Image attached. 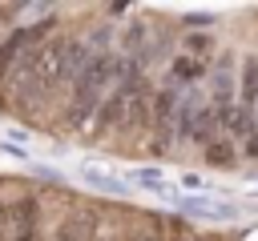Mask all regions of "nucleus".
I'll return each instance as SVG.
<instances>
[{
	"label": "nucleus",
	"mask_w": 258,
	"mask_h": 241,
	"mask_svg": "<svg viewBox=\"0 0 258 241\" xmlns=\"http://www.w3.org/2000/svg\"><path fill=\"white\" fill-rule=\"evenodd\" d=\"M202 153H206V161H210V165H222V169H226V165H234V141H226V137L210 141Z\"/></svg>",
	"instance_id": "8"
},
{
	"label": "nucleus",
	"mask_w": 258,
	"mask_h": 241,
	"mask_svg": "<svg viewBox=\"0 0 258 241\" xmlns=\"http://www.w3.org/2000/svg\"><path fill=\"white\" fill-rule=\"evenodd\" d=\"M56 241H85V237H81V233H73V229H60V233H56Z\"/></svg>",
	"instance_id": "9"
},
{
	"label": "nucleus",
	"mask_w": 258,
	"mask_h": 241,
	"mask_svg": "<svg viewBox=\"0 0 258 241\" xmlns=\"http://www.w3.org/2000/svg\"><path fill=\"white\" fill-rule=\"evenodd\" d=\"M218 120H222V137H226V141H242V145H246V141L258 133V116H254V108H242V104L222 108Z\"/></svg>",
	"instance_id": "4"
},
{
	"label": "nucleus",
	"mask_w": 258,
	"mask_h": 241,
	"mask_svg": "<svg viewBox=\"0 0 258 241\" xmlns=\"http://www.w3.org/2000/svg\"><path fill=\"white\" fill-rule=\"evenodd\" d=\"M234 92H238V72H234V52H222L214 64H210V104L222 112V108H230V104H238L234 100Z\"/></svg>",
	"instance_id": "3"
},
{
	"label": "nucleus",
	"mask_w": 258,
	"mask_h": 241,
	"mask_svg": "<svg viewBox=\"0 0 258 241\" xmlns=\"http://www.w3.org/2000/svg\"><path fill=\"white\" fill-rule=\"evenodd\" d=\"M20 241H36V237H32V233H24V237H20Z\"/></svg>",
	"instance_id": "10"
},
{
	"label": "nucleus",
	"mask_w": 258,
	"mask_h": 241,
	"mask_svg": "<svg viewBox=\"0 0 258 241\" xmlns=\"http://www.w3.org/2000/svg\"><path fill=\"white\" fill-rule=\"evenodd\" d=\"M238 104L242 108H254L258 104V56H246L242 68H238Z\"/></svg>",
	"instance_id": "6"
},
{
	"label": "nucleus",
	"mask_w": 258,
	"mask_h": 241,
	"mask_svg": "<svg viewBox=\"0 0 258 241\" xmlns=\"http://www.w3.org/2000/svg\"><path fill=\"white\" fill-rule=\"evenodd\" d=\"M181 52L210 64V56H214V32H185L181 36Z\"/></svg>",
	"instance_id": "7"
},
{
	"label": "nucleus",
	"mask_w": 258,
	"mask_h": 241,
	"mask_svg": "<svg viewBox=\"0 0 258 241\" xmlns=\"http://www.w3.org/2000/svg\"><path fill=\"white\" fill-rule=\"evenodd\" d=\"M202 76H210V64L206 60H194L185 52L169 60V84H198Z\"/></svg>",
	"instance_id": "5"
},
{
	"label": "nucleus",
	"mask_w": 258,
	"mask_h": 241,
	"mask_svg": "<svg viewBox=\"0 0 258 241\" xmlns=\"http://www.w3.org/2000/svg\"><path fill=\"white\" fill-rule=\"evenodd\" d=\"M121 72H125V60H117L109 48H101V52H93L85 64H81V72H77V80L69 84V100H64V120L69 125H85L89 116H97V108H101V100L109 96V88L121 80Z\"/></svg>",
	"instance_id": "1"
},
{
	"label": "nucleus",
	"mask_w": 258,
	"mask_h": 241,
	"mask_svg": "<svg viewBox=\"0 0 258 241\" xmlns=\"http://www.w3.org/2000/svg\"><path fill=\"white\" fill-rule=\"evenodd\" d=\"M85 60L89 56H85V44L77 36H52L48 44H40L20 64V72L32 80L36 92H56V88H64V84L77 80V72H81Z\"/></svg>",
	"instance_id": "2"
}]
</instances>
